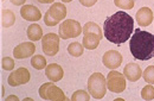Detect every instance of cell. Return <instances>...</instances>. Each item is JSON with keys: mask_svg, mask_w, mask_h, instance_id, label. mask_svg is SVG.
<instances>
[{"mask_svg": "<svg viewBox=\"0 0 154 101\" xmlns=\"http://www.w3.org/2000/svg\"><path fill=\"white\" fill-rule=\"evenodd\" d=\"M134 30V19L123 11L108 17L103 24V36L116 45H121L129 39Z\"/></svg>", "mask_w": 154, "mask_h": 101, "instance_id": "1", "label": "cell"}, {"mask_svg": "<svg viewBox=\"0 0 154 101\" xmlns=\"http://www.w3.org/2000/svg\"><path fill=\"white\" fill-rule=\"evenodd\" d=\"M129 49L133 57L139 61H148L154 57V35L135 29L133 36L129 38Z\"/></svg>", "mask_w": 154, "mask_h": 101, "instance_id": "2", "label": "cell"}, {"mask_svg": "<svg viewBox=\"0 0 154 101\" xmlns=\"http://www.w3.org/2000/svg\"><path fill=\"white\" fill-rule=\"evenodd\" d=\"M107 79L101 73H94L88 79V92L90 95L96 99L101 100L107 93Z\"/></svg>", "mask_w": 154, "mask_h": 101, "instance_id": "3", "label": "cell"}, {"mask_svg": "<svg viewBox=\"0 0 154 101\" xmlns=\"http://www.w3.org/2000/svg\"><path fill=\"white\" fill-rule=\"evenodd\" d=\"M66 7L62 2H54L44 16V23L48 26H55L59 21L65 19Z\"/></svg>", "mask_w": 154, "mask_h": 101, "instance_id": "4", "label": "cell"}, {"mask_svg": "<svg viewBox=\"0 0 154 101\" xmlns=\"http://www.w3.org/2000/svg\"><path fill=\"white\" fill-rule=\"evenodd\" d=\"M39 95L42 99L49 101H65L68 98L65 96L64 92L58 88L57 86L52 82L43 83L39 88Z\"/></svg>", "mask_w": 154, "mask_h": 101, "instance_id": "5", "label": "cell"}, {"mask_svg": "<svg viewBox=\"0 0 154 101\" xmlns=\"http://www.w3.org/2000/svg\"><path fill=\"white\" fill-rule=\"evenodd\" d=\"M83 32V27L81 24L74 19H65L58 29V35L62 39H69V38H76Z\"/></svg>", "mask_w": 154, "mask_h": 101, "instance_id": "6", "label": "cell"}, {"mask_svg": "<svg viewBox=\"0 0 154 101\" xmlns=\"http://www.w3.org/2000/svg\"><path fill=\"white\" fill-rule=\"evenodd\" d=\"M107 88L113 93H122L127 88L126 76L116 70H112L107 75Z\"/></svg>", "mask_w": 154, "mask_h": 101, "instance_id": "7", "label": "cell"}, {"mask_svg": "<svg viewBox=\"0 0 154 101\" xmlns=\"http://www.w3.org/2000/svg\"><path fill=\"white\" fill-rule=\"evenodd\" d=\"M59 35L56 33H48L42 38L43 51L46 56H56L59 51Z\"/></svg>", "mask_w": 154, "mask_h": 101, "instance_id": "8", "label": "cell"}, {"mask_svg": "<svg viewBox=\"0 0 154 101\" xmlns=\"http://www.w3.org/2000/svg\"><path fill=\"white\" fill-rule=\"evenodd\" d=\"M31 79V75H30V71L21 67L19 69L12 71L7 79V82L11 87H18V86H21V84H25L27 83Z\"/></svg>", "mask_w": 154, "mask_h": 101, "instance_id": "9", "label": "cell"}, {"mask_svg": "<svg viewBox=\"0 0 154 101\" xmlns=\"http://www.w3.org/2000/svg\"><path fill=\"white\" fill-rule=\"evenodd\" d=\"M36 51V45L30 40V42H24L21 44H18L14 50H13V57L17 60H23L31 57Z\"/></svg>", "mask_w": 154, "mask_h": 101, "instance_id": "10", "label": "cell"}, {"mask_svg": "<svg viewBox=\"0 0 154 101\" xmlns=\"http://www.w3.org/2000/svg\"><path fill=\"white\" fill-rule=\"evenodd\" d=\"M102 62H103L104 67H107L109 69H116L122 63V55L116 50H108L103 55Z\"/></svg>", "mask_w": 154, "mask_h": 101, "instance_id": "11", "label": "cell"}, {"mask_svg": "<svg viewBox=\"0 0 154 101\" xmlns=\"http://www.w3.org/2000/svg\"><path fill=\"white\" fill-rule=\"evenodd\" d=\"M21 18L27 21H38L42 19V12L38 7L33 5H23L20 10Z\"/></svg>", "mask_w": 154, "mask_h": 101, "instance_id": "12", "label": "cell"}, {"mask_svg": "<svg viewBox=\"0 0 154 101\" xmlns=\"http://www.w3.org/2000/svg\"><path fill=\"white\" fill-rule=\"evenodd\" d=\"M154 18L153 11L149 8V7H141L136 14H135V19L136 23L140 25V26H148L152 24Z\"/></svg>", "mask_w": 154, "mask_h": 101, "instance_id": "13", "label": "cell"}, {"mask_svg": "<svg viewBox=\"0 0 154 101\" xmlns=\"http://www.w3.org/2000/svg\"><path fill=\"white\" fill-rule=\"evenodd\" d=\"M45 76L52 82H58L63 79L64 70L57 63H50L45 68Z\"/></svg>", "mask_w": 154, "mask_h": 101, "instance_id": "14", "label": "cell"}, {"mask_svg": "<svg viewBox=\"0 0 154 101\" xmlns=\"http://www.w3.org/2000/svg\"><path fill=\"white\" fill-rule=\"evenodd\" d=\"M123 75L131 82H136L142 77V70L139 64L136 63H128L123 69Z\"/></svg>", "mask_w": 154, "mask_h": 101, "instance_id": "15", "label": "cell"}, {"mask_svg": "<svg viewBox=\"0 0 154 101\" xmlns=\"http://www.w3.org/2000/svg\"><path fill=\"white\" fill-rule=\"evenodd\" d=\"M102 39L96 33H91V32H88L84 35L83 37V46L88 50H94L96 49L100 44V40Z\"/></svg>", "mask_w": 154, "mask_h": 101, "instance_id": "16", "label": "cell"}, {"mask_svg": "<svg viewBox=\"0 0 154 101\" xmlns=\"http://www.w3.org/2000/svg\"><path fill=\"white\" fill-rule=\"evenodd\" d=\"M26 35H27V38L31 42H37L43 38V29L38 24H32L27 27Z\"/></svg>", "mask_w": 154, "mask_h": 101, "instance_id": "17", "label": "cell"}, {"mask_svg": "<svg viewBox=\"0 0 154 101\" xmlns=\"http://www.w3.org/2000/svg\"><path fill=\"white\" fill-rule=\"evenodd\" d=\"M16 23V14L11 10H2L1 11V26L10 27Z\"/></svg>", "mask_w": 154, "mask_h": 101, "instance_id": "18", "label": "cell"}, {"mask_svg": "<svg viewBox=\"0 0 154 101\" xmlns=\"http://www.w3.org/2000/svg\"><path fill=\"white\" fill-rule=\"evenodd\" d=\"M68 52L72 57H79L84 52V46L81 43H78V42H74V43H71L68 46Z\"/></svg>", "mask_w": 154, "mask_h": 101, "instance_id": "19", "label": "cell"}, {"mask_svg": "<svg viewBox=\"0 0 154 101\" xmlns=\"http://www.w3.org/2000/svg\"><path fill=\"white\" fill-rule=\"evenodd\" d=\"M88 32L96 33L101 38L103 37V33H102V31H101V27L97 25L96 23H94V21H89V23H87V24L84 25V27H83V33L85 35V33H88Z\"/></svg>", "mask_w": 154, "mask_h": 101, "instance_id": "20", "label": "cell"}, {"mask_svg": "<svg viewBox=\"0 0 154 101\" xmlns=\"http://www.w3.org/2000/svg\"><path fill=\"white\" fill-rule=\"evenodd\" d=\"M31 65L37 69V70H42L44 68H46V58L42 55H35L32 58H31Z\"/></svg>", "mask_w": 154, "mask_h": 101, "instance_id": "21", "label": "cell"}, {"mask_svg": "<svg viewBox=\"0 0 154 101\" xmlns=\"http://www.w3.org/2000/svg\"><path fill=\"white\" fill-rule=\"evenodd\" d=\"M71 100L72 101H89L90 100V93L85 92L83 89L76 90L72 95H71Z\"/></svg>", "mask_w": 154, "mask_h": 101, "instance_id": "22", "label": "cell"}, {"mask_svg": "<svg viewBox=\"0 0 154 101\" xmlns=\"http://www.w3.org/2000/svg\"><path fill=\"white\" fill-rule=\"evenodd\" d=\"M141 98L143 100L151 101L154 99V87L151 86V83L148 86H145L141 90Z\"/></svg>", "mask_w": 154, "mask_h": 101, "instance_id": "23", "label": "cell"}, {"mask_svg": "<svg viewBox=\"0 0 154 101\" xmlns=\"http://www.w3.org/2000/svg\"><path fill=\"white\" fill-rule=\"evenodd\" d=\"M142 77L143 80L146 81L147 83H151L153 84L154 83V65H148L145 71L142 73Z\"/></svg>", "mask_w": 154, "mask_h": 101, "instance_id": "24", "label": "cell"}, {"mask_svg": "<svg viewBox=\"0 0 154 101\" xmlns=\"http://www.w3.org/2000/svg\"><path fill=\"white\" fill-rule=\"evenodd\" d=\"M114 4L121 10H132L135 5L134 0H114Z\"/></svg>", "mask_w": 154, "mask_h": 101, "instance_id": "25", "label": "cell"}, {"mask_svg": "<svg viewBox=\"0 0 154 101\" xmlns=\"http://www.w3.org/2000/svg\"><path fill=\"white\" fill-rule=\"evenodd\" d=\"M1 67H2L4 70H7V71L13 70V68H14V61L12 60L11 57H4L1 60Z\"/></svg>", "mask_w": 154, "mask_h": 101, "instance_id": "26", "label": "cell"}, {"mask_svg": "<svg viewBox=\"0 0 154 101\" xmlns=\"http://www.w3.org/2000/svg\"><path fill=\"white\" fill-rule=\"evenodd\" d=\"M78 1L81 2V5H83L85 7H91L97 2V0H78Z\"/></svg>", "mask_w": 154, "mask_h": 101, "instance_id": "27", "label": "cell"}, {"mask_svg": "<svg viewBox=\"0 0 154 101\" xmlns=\"http://www.w3.org/2000/svg\"><path fill=\"white\" fill-rule=\"evenodd\" d=\"M10 1L16 6H21V5H24L26 2V0H10Z\"/></svg>", "mask_w": 154, "mask_h": 101, "instance_id": "28", "label": "cell"}, {"mask_svg": "<svg viewBox=\"0 0 154 101\" xmlns=\"http://www.w3.org/2000/svg\"><path fill=\"white\" fill-rule=\"evenodd\" d=\"M38 2L40 4H51V2H54L55 0H37Z\"/></svg>", "mask_w": 154, "mask_h": 101, "instance_id": "29", "label": "cell"}, {"mask_svg": "<svg viewBox=\"0 0 154 101\" xmlns=\"http://www.w3.org/2000/svg\"><path fill=\"white\" fill-rule=\"evenodd\" d=\"M6 100H17V101H18L19 99H18L17 96H14V95H11V96H8V98H7Z\"/></svg>", "mask_w": 154, "mask_h": 101, "instance_id": "30", "label": "cell"}, {"mask_svg": "<svg viewBox=\"0 0 154 101\" xmlns=\"http://www.w3.org/2000/svg\"><path fill=\"white\" fill-rule=\"evenodd\" d=\"M4 93H5V88L1 87V95H4Z\"/></svg>", "mask_w": 154, "mask_h": 101, "instance_id": "31", "label": "cell"}, {"mask_svg": "<svg viewBox=\"0 0 154 101\" xmlns=\"http://www.w3.org/2000/svg\"><path fill=\"white\" fill-rule=\"evenodd\" d=\"M62 1H63V2H71L72 0H62Z\"/></svg>", "mask_w": 154, "mask_h": 101, "instance_id": "32", "label": "cell"}, {"mask_svg": "<svg viewBox=\"0 0 154 101\" xmlns=\"http://www.w3.org/2000/svg\"><path fill=\"white\" fill-rule=\"evenodd\" d=\"M2 1H4V0H2Z\"/></svg>", "mask_w": 154, "mask_h": 101, "instance_id": "33", "label": "cell"}]
</instances>
